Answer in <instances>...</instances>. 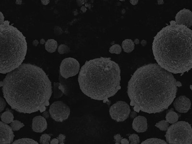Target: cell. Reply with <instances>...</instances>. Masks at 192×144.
<instances>
[{
	"mask_svg": "<svg viewBox=\"0 0 192 144\" xmlns=\"http://www.w3.org/2000/svg\"><path fill=\"white\" fill-rule=\"evenodd\" d=\"M4 98L12 109L30 113L46 110L52 95V82L43 69L23 63L1 82Z\"/></svg>",
	"mask_w": 192,
	"mask_h": 144,
	"instance_id": "1",
	"label": "cell"
},
{
	"mask_svg": "<svg viewBox=\"0 0 192 144\" xmlns=\"http://www.w3.org/2000/svg\"><path fill=\"white\" fill-rule=\"evenodd\" d=\"M178 82L157 63L143 65L128 82L127 94L135 111L157 113L167 110L176 97Z\"/></svg>",
	"mask_w": 192,
	"mask_h": 144,
	"instance_id": "2",
	"label": "cell"
},
{
	"mask_svg": "<svg viewBox=\"0 0 192 144\" xmlns=\"http://www.w3.org/2000/svg\"><path fill=\"white\" fill-rule=\"evenodd\" d=\"M192 31L172 21L156 35L152 44L155 59L171 73L183 74L192 67Z\"/></svg>",
	"mask_w": 192,
	"mask_h": 144,
	"instance_id": "3",
	"label": "cell"
},
{
	"mask_svg": "<svg viewBox=\"0 0 192 144\" xmlns=\"http://www.w3.org/2000/svg\"><path fill=\"white\" fill-rule=\"evenodd\" d=\"M78 83L81 91L91 99L107 101L121 89L119 64L110 58L87 61L81 68Z\"/></svg>",
	"mask_w": 192,
	"mask_h": 144,
	"instance_id": "4",
	"label": "cell"
},
{
	"mask_svg": "<svg viewBox=\"0 0 192 144\" xmlns=\"http://www.w3.org/2000/svg\"><path fill=\"white\" fill-rule=\"evenodd\" d=\"M0 72L7 74L19 67L25 59L28 45L22 32L5 21L0 25Z\"/></svg>",
	"mask_w": 192,
	"mask_h": 144,
	"instance_id": "5",
	"label": "cell"
},
{
	"mask_svg": "<svg viewBox=\"0 0 192 144\" xmlns=\"http://www.w3.org/2000/svg\"><path fill=\"white\" fill-rule=\"evenodd\" d=\"M165 137L168 144H191L192 129L191 125L187 122H177L169 126Z\"/></svg>",
	"mask_w": 192,
	"mask_h": 144,
	"instance_id": "6",
	"label": "cell"
},
{
	"mask_svg": "<svg viewBox=\"0 0 192 144\" xmlns=\"http://www.w3.org/2000/svg\"><path fill=\"white\" fill-rule=\"evenodd\" d=\"M50 117L57 122H63L68 118L70 109L68 106L62 101L54 102L49 108Z\"/></svg>",
	"mask_w": 192,
	"mask_h": 144,
	"instance_id": "7",
	"label": "cell"
},
{
	"mask_svg": "<svg viewBox=\"0 0 192 144\" xmlns=\"http://www.w3.org/2000/svg\"><path fill=\"white\" fill-rule=\"evenodd\" d=\"M129 105L126 102L119 101L110 107L109 112L111 118L117 122L125 121L130 113Z\"/></svg>",
	"mask_w": 192,
	"mask_h": 144,
	"instance_id": "8",
	"label": "cell"
},
{
	"mask_svg": "<svg viewBox=\"0 0 192 144\" xmlns=\"http://www.w3.org/2000/svg\"><path fill=\"white\" fill-rule=\"evenodd\" d=\"M80 64L76 59L72 57L64 59L60 67V73L65 79L76 76L79 72Z\"/></svg>",
	"mask_w": 192,
	"mask_h": 144,
	"instance_id": "9",
	"label": "cell"
},
{
	"mask_svg": "<svg viewBox=\"0 0 192 144\" xmlns=\"http://www.w3.org/2000/svg\"><path fill=\"white\" fill-rule=\"evenodd\" d=\"M0 144L13 143L15 135L11 126L2 121L0 122Z\"/></svg>",
	"mask_w": 192,
	"mask_h": 144,
	"instance_id": "10",
	"label": "cell"
},
{
	"mask_svg": "<svg viewBox=\"0 0 192 144\" xmlns=\"http://www.w3.org/2000/svg\"><path fill=\"white\" fill-rule=\"evenodd\" d=\"M175 23L190 29L192 25V13L190 10L183 9L180 11L175 16Z\"/></svg>",
	"mask_w": 192,
	"mask_h": 144,
	"instance_id": "11",
	"label": "cell"
},
{
	"mask_svg": "<svg viewBox=\"0 0 192 144\" xmlns=\"http://www.w3.org/2000/svg\"><path fill=\"white\" fill-rule=\"evenodd\" d=\"M190 99L185 96H181L176 98L173 102V106L180 113L187 112L191 108Z\"/></svg>",
	"mask_w": 192,
	"mask_h": 144,
	"instance_id": "12",
	"label": "cell"
},
{
	"mask_svg": "<svg viewBox=\"0 0 192 144\" xmlns=\"http://www.w3.org/2000/svg\"><path fill=\"white\" fill-rule=\"evenodd\" d=\"M47 121L44 117L37 116L32 120V129L36 133H43L47 129Z\"/></svg>",
	"mask_w": 192,
	"mask_h": 144,
	"instance_id": "13",
	"label": "cell"
},
{
	"mask_svg": "<svg viewBox=\"0 0 192 144\" xmlns=\"http://www.w3.org/2000/svg\"><path fill=\"white\" fill-rule=\"evenodd\" d=\"M132 127L137 133H144L148 129L147 119L142 116L136 117L133 120Z\"/></svg>",
	"mask_w": 192,
	"mask_h": 144,
	"instance_id": "14",
	"label": "cell"
},
{
	"mask_svg": "<svg viewBox=\"0 0 192 144\" xmlns=\"http://www.w3.org/2000/svg\"><path fill=\"white\" fill-rule=\"evenodd\" d=\"M65 92L64 86L60 83H54L53 97L54 98H59L62 97Z\"/></svg>",
	"mask_w": 192,
	"mask_h": 144,
	"instance_id": "15",
	"label": "cell"
},
{
	"mask_svg": "<svg viewBox=\"0 0 192 144\" xmlns=\"http://www.w3.org/2000/svg\"><path fill=\"white\" fill-rule=\"evenodd\" d=\"M58 43L53 39H48L45 44V50L49 53H54L57 49Z\"/></svg>",
	"mask_w": 192,
	"mask_h": 144,
	"instance_id": "16",
	"label": "cell"
},
{
	"mask_svg": "<svg viewBox=\"0 0 192 144\" xmlns=\"http://www.w3.org/2000/svg\"><path fill=\"white\" fill-rule=\"evenodd\" d=\"M122 46L124 52L126 53H130L135 49V43L134 41L130 39H126L122 41Z\"/></svg>",
	"mask_w": 192,
	"mask_h": 144,
	"instance_id": "17",
	"label": "cell"
},
{
	"mask_svg": "<svg viewBox=\"0 0 192 144\" xmlns=\"http://www.w3.org/2000/svg\"><path fill=\"white\" fill-rule=\"evenodd\" d=\"M1 118L2 121L5 124H9L14 121V116L13 113L10 111L6 110V111L2 114Z\"/></svg>",
	"mask_w": 192,
	"mask_h": 144,
	"instance_id": "18",
	"label": "cell"
},
{
	"mask_svg": "<svg viewBox=\"0 0 192 144\" xmlns=\"http://www.w3.org/2000/svg\"><path fill=\"white\" fill-rule=\"evenodd\" d=\"M166 119L169 124H173L178 121L179 116L177 113L173 111H169L166 115Z\"/></svg>",
	"mask_w": 192,
	"mask_h": 144,
	"instance_id": "19",
	"label": "cell"
},
{
	"mask_svg": "<svg viewBox=\"0 0 192 144\" xmlns=\"http://www.w3.org/2000/svg\"><path fill=\"white\" fill-rule=\"evenodd\" d=\"M142 144H166L167 142H165L164 140L157 138H151L148 139L144 141L141 143Z\"/></svg>",
	"mask_w": 192,
	"mask_h": 144,
	"instance_id": "20",
	"label": "cell"
},
{
	"mask_svg": "<svg viewBox=\"0 0 192 144\" xmlns=\"http://www.w3.org/2000/svg\"><path fill=\"white\" fill-rule=\"evenodd\" d=\"M13 144H38V143L37 141H36L32 139H29V138H23V139L16 140L13 142Z\"/></svg>",
	"mask_w": 192,
	"mask_h": 144,
	"instance_id": "21",
	"label": "cell"
},
{
	"mask_svg": "<svg viewBox=\"0 0 192 144\" xmlns=\"http://www.w3.org/2000/svg\"><path fill=\"white\" fill-rule=\"evenodd\" d=\"M155 126L159 128L160 130L165 131H167L168 127L169 126V123L167 121L162 120L156 124Z\"/></svg>",
	"mask_w": 192,
	"mask_h": 144,
	"instance_id": "22",
	"label": "cell"
},
{
	"mask_svg": "<svg viewBox=\"0 0 192 144\" xmlns=\"http://www.w3.org/2000/svg\"><path fill=\"white\" fill-rule=\"evenodd\" d=\"M10 126L13 131H17L19 130L21 128L24 127L25 125L23 123L19 121L18 120H14L11 123Z\"/></svg>",
	"mask_w": 192,
	"mask_h": 144,
	"instance_id": "23",
	"label": "cell"
},
{
	"mask_svg": "<svg viewBox=\"0 0 192 144\" xmlns=\"http://www.w3.org/2000/svg\"><path fill=\"white\" fill-rule=\"evenodd\" d=\"M109 52L111 53H115L119 54L122 52V48L119 44H115L111 46L109 49Z\"/></svg>",
	"mask_w": 192,
	"mask_h": 144,
	"instance_id": "24",
	"label": "cell"
},
{
	"mask_svg": "<svg viewBox=\"0 0 192 144\" xmlns=\"http://www.w3.org/2000/svg\"><path fill=\"white\" fill-rule=\"evenodd\" d=\"M58 52L60 54L68 53L70 52V48L65 44H61L58 48Z\"/></svg>",
	"mask_w": 192,
	"mask_h": 144,
	"instance_id": "25",
	"label": "cell"
},
{
	"mask_svg": "<svg viewBox=\"0 0 192 144\" xmlns=\"http://www.w3.org/2000/svg\"><path fill=\"white\" fill-rule=\"evenodd\" d=\"M50 135L48 134H43L40 136L39 142L41 144H49L50 140Z\"/></svg>",
	"mask_w": 192,
	"mask_h": 144,
	"instance_id": "26",
	"label": "cell"
},
{
	"mask_svg": "<svg viewBox=\"0 0 192 144\" xmlns=\"http://www.w3.org/2000/svg\"><path fill=\"white\" fill-rule=\"evenodd\" d=\"M129 139L131 144H137L139 143V137L136 134H132L129 136Z\"/></svg>",
	"mask_w": 192,
	"mask_h": 144,
	"instance_id": "27",
	"label": "cell"
},
{
	"mask_svg": "<svg viewBox=\"0 0 192 144\" xmlns=\"http://www.w3.org/2000/svg\"><path fill=\"white\" fill-rule=\"evenodd\" d=\"M6 103L5 100L2 97L0 98V112H2L3 110L5 109Z\"/></svg>",
	"mask_w": 192,
	"mask_h": 144,
	"instance_id": "28",
	"label": "cell"
},
{
	"mask_svg": "<svg viewBox=\"0 0 192 144\" xmlns=\"http://www.w3.org/2000/svg\"><path fill=\"white\" fill-rule=\"evenodd\" d=\"M65 137H66L65 136H64V135H63V134H60L58 137H57V139H58L59 144H64V140H65Z\"/></svg>",
	"mask_w": 192,
	"mask_h": 144,
	"instance_id": "29",
	"label": "cell"
},
{
	"mask_svg": "<svg viewBox=\"0 0 192 144\" xmlns=\"http://www.w3.org/2000/svg\"><path fill=\"white\" fill-rule=\"evenodd\" d=\"M114 138H115V140L116 141L115 144H120L121 143V141L122 138L121 136L120 135V134H118V135H115L114 136Z\"/></svg>",
	"mask_w": 192,
	"mask_h": 144,
	"instance_id": "30",
	"label": "cell"
},
{
	"mask_svg": "<svg viewBox=\"0 0 192 144\" xmlns=\"http://www.w3.org/2000/svg\"><path fill=\"white\" fill-rule=\"evenodd\" d=\"M0 18H1V23H0V25H2V24H4V19H5V16H4V15L2 14V12H1V16H0Z\"/></svg>",
	"mask_w": 192,
	"mask_h": 144,
	"instance_id": "31",
	"label": "cell"
},
{
	"mask_svg": "<svg viewBox=\"0 0 192 144\" xmlns=\"http://www.w3.org/2000/svg\"><path fill=\"white\" fill-rule=\"evenodd\" d=\"M50 143L52 144H59V142L58 139L56 138V139H52L50 141Z\"/></svg>",
	"mask_w": 192,
	"mask_h": 144,
	"instance_id": "32",
	"label": "cell"
},
{
	"mask_svg": "<svg viewBox=\"0 0 192 144\" xmlns=\"http://www.w3.org/2000/svg\"><path fill=\"white\" fill-rule=\"evenodd\" d=\"M43 115L44 117L45 118H49V113H48V111H44L43 113Z\"/></svg>",
	"mask_w": 192,
	"mask_h": 144,
	"instance_id": "33",
	"label": "cell"
},
{
	"mask_svg": "<svg viewBox=\"0 0 192 144\" xmlns=\"http://www.w3.org/2000/svg\"><path fill=\"white\" fill-rule=\"evenodd\" d=\"M121 144H129V142L126 139H122L121 141Z\"/></svg>",
	"mask_w": 192,
	"mask_h": 144,
	"instance_id": "34",
	"label": "cell"
},
{
	"mask_svg": "<svg viewBox=\"0 0 192 144\" xmlns=\"http://www.w3.org/2000/svg\"><path fill=\"white\" fill-rule=\"evenodd\" d=\"M130 2L132 5H136V4H137V3L139 2V1H137V0H135V1L134 0H131V1H130Z\"/></svg>",
	"mask_w": 192,
	"mask_h": 144,
	"instance_id": "35",
	"label": "cell"
},
{
	"mask_svg": "<svg viewBox=\"0 0 192 144\" xmlns=\"http://www.w3.org/2000/svg\"><path fill=\"white\" fill-rule=\"evenodd\" d=\"M43 5H47L49 4L50 1H41Z\"/></svg>",
	"mask_w": 192,
	"mask_h": 144,
	"instance_id": "36",
	"label": "cell"
},
{
	"mask_svg": "<svg viewBox=\"0 0 192 144\" xmlns=\"http://www.w3.org/2000/svg\"><path fill=\"white\" fill-rule=\"evenodd\" d=\"M38 44H39V43H38V41L37 40H34L33 41V45L34 46H37Z\"/></svg>",
	"mask_w": 192,
	"mask_h": 144,
	"instance_id": "37",
	"label": "cell"
},
{
	"mask_svg": "<svg viewBox=\"0 0 192 144\" xmlns=\"http://www.w3.org/2000/svg\"><path fill=\"white\" fill-rule=\"evenodd\" d=\"M135 43L136 44H139V39H135Z\"/></svg>",
	"mask_w": 192,
	"mask_h": 144,
	"instance_id": "38",
	"label": "cell"
},
{
	"mask_svg": "<svg viewBox=\"0 0 192 144\" xmlns=\"http://www.w3.org/2000/svg\"><path fill=\"white\" fill-rule=\"evenodd\" d=\"M141 43H142L143 46H145L146 43V41H145V40H143V41H142V42H141Z\"/></svg>",
	"mask_w": 192,
	"mask_h": 144,
	"instance_id": "39",
	"label": "cell"
},
{
	"mask_svg": "<svg viewBox=\"0 0 192 144\" xmlns=\"http://www.w3.org/2000/svg\"><path fill=\"white\" fill-rule=\"evenodd\" d=\"M44 43H46V42H45V41L44 39H41V40H40V43L41 44H44Z\"/></svg>",
	"mask_w": 192,
	"mask_h": 144,
	"instance_id": "40",
	"label": "cell"
}]
</instances>
